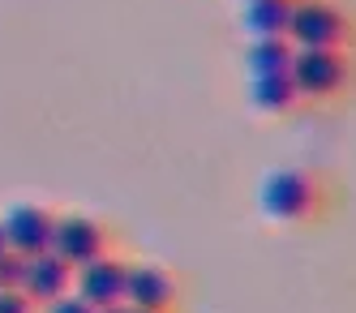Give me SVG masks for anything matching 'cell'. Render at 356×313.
<instances>
[{
    "label": "cell",
    "instance_id": "6da1fadb",
    "mask_svg": "<svg viewBox=\"0 0 356 313\" xmlns=\"http://www.w3.org/2000/svg\"><path fill=\"white\" fill-rule=\"evenodd\" d=\"M258 206L275 223H309L322 211V185L305 168H275L258 185Z\"/></svg>",
    "mask_w": 356,
    "mask_h": 313
},
{
    "label": "cell",
    "instance_id": "7a4b0ae2",
    "mask_svg": "<svg viewBox=\"0 0 356 313\" xmlns=\"http://www.w3.org/2000/svg\"><path fill=\"white\" fill-rule=\"evenodd\" d=\"M292 82L300 99L330 103L352 86V56L348 47H296L292 61Z\"/></svg>",
    "mask_w": 356,
    "mask_h": 313
},
{
    "label": "cell",
    "instance_id": "3957f363",
    "mask_svg": "<svg viewBox=\"0 0 356 313\" xmlns=\"http://www.w3.org/2000/svg\"><path fill=\"white\" fill-rule=\"evenodd\" d=\"M288 39L296 47H348L352 43V17L335 0H296Z\"/></svg>",
    "mask_w": 356,
    "mask_h": 313
},
{
    "label": "cell",
    "instance_id": "277c9868",
    "mask_svg": "<svg viewBox=\"0 0 356 313\" xmlns=\"http://www.w3.org/2000/svg\"><path fill=\"white\" fill-rule=\"evenodd\" d=\"M73 292H78L86 305H95V309L120 305L124 296H129V262L116 257V253L95 257V262L78 266V275H73Z\"/></svg>",
    "mask_w": 356,
    "mask_h": 313
},
{
    "label": "cell",
    "instance_id": "5b68a950",
    "mask_svg": "<svg viewBox=\"0 0 356 313\" xmlns=\"http://www.w3.org/2000/svg\"><path fill=\"white\" fill-rule=\"evenodd\" d=\"M0 223H5L9 249L22 253V257L47 253V249H52V241H56V215L43 211V206H35V202H17V206H9V211L0 215Z\"/></svg>",
    "mask_w": 356,
    "mask_h": 313
},
{
    "label": "cell",
    "instance_id": "8992f818",
    "mask_svg": "<svg viewBox=\"0 0 356 313\" xmlns=\"http://www.w3.org/2000/svg\"><path fill=\"white\" fill-rule=\"evenodd\" d=\"M52 249L65 257L73 271L95 262V257H104V253H112L108 249V227L99 223V219H90V215H56V241H52Z\"/></svg>",
    "mask_w": 356,
    "mask_h": 313
},
{
    "label": "cell",
    "instance_id": "52a82bcc",
    "mask_svg": "<svg viewBox=\"0 0 356 313\" xmlns=\"http://www.w3.org/2000/svg\"><path fill=\"white\" fill-rule=\"evenodd\" d=\"M73 275H78V271H73L56 249L35 253V257H26V283H22V292L43 309V305H52V300L73 292Z\"/></svg>",
    "mask_w": 356,
    "mask_h": 313
},
{
    "label": "cell",
    "instance_id": "ba28073f",
    "mask_svg": "<svg viewBox=\"0 0 356 313\" xmlns=\"http://www.w3.org/2000/svg\"><path fill=\"white\" fill-rule=\"evenodd\" d=\"M176 296H181V283H176L172 271L155 266V262H129V296L142 309H159V313H172Z\"/></svg>",
    "mask_w": 356,
    "mask_h": 313
},
{
    "label": "cell",
    "instance_id": "9c48e42d",
    "mask_svg": "<svg viewBox=\"0 0 356 313\" xmlns=\"http://www.w3.org/2000/svg\"><path fill=\"white\" fill-rule=\"evenodd\" d=\"M300 103V90L292 73H258L249 77V108L258 116H288Z\"/></svg>",
    "mask_w": 356,
    "mask_h": 313
},
{
    "label": "cell",
    "instance_id": "30bf717a",
    "mask_svg": "<svg viewBox=\"0 0 356 313\" xmlns=\"http://www.w3.org/2000/svg\"><path fill=\"white\" fill-rule=\"evenodd\" d=\"M296 61V43L288 35H266V39H249L245 47V73L258 77V73H292Z\"/></svg>",
    "mask_w": 356,
    "mask_h": 313
},
{
    "label": "cell",
    "instance_id": "8fae6325",
    "mask_svg": "<svg viewBox=\"0 0 356 313\" xmlns=\"http://www.w3.org/2000/svg\"><path fill=\"white\" fill-rule=\"evenodd\" d=\"M292 0H245L241 26L249 39H266V35H288L292 26Z\"/></svg>",
    "mask_w": 356,
    "mask_h": 313
},
{
    "label": "cell",
    "instance_id": "7c38bea8",
    "mask_svg": "<svg viewBox=\"0 0 356 313\" xmlns=\"http://www.w3.org/2000/svg\"><path fill=\"white\" fill-rule=\"evenodd\" d=\"M22 283H26V257L9 249L0 257V288H22Z\"/></svg>",
    "mask_w": 356,
    "mask_h": 313
},
{
    "label": "cell",
    "instance_id": "4fadbf2b",
    "mask_svg": "<svg viewBox=\"0 0 356 313\" xmlns=\"http://www.w3.org/2000/svg\"><path fill=\"white\" fill-rule=\"evenodd\" d=\"M0 313H39V305L22 288H0Z\"/></svg>",
    "mask_w": 356,
    "mask_h": 313
},
{
    "label": "cell",
    "instance_id": "5bb4252c",
    "mask_svg": "<svg viewBox=\"0 0 356 313\" xmlns=\"http://www.w3.org/2000/svg\"><path fill=\"white\" fill-rule=\"evenodd\" d=\"M43 313H99V309L86 305L78 292H69V296H60V300H52V305H43Z\"/></svg>",
    "mask_w": 356,
    "mask_h": 313
},
{
    "label": "cell",
    "instance_id": "9a60e30c",
    "mask_svg": "<svg viewBox=\"0 0 356 313\" xmlns=\"http://www.w3.org/2000/svg\"><path fill=\"white\" fill-rule=\"evenodd\" d=\"M99 313H159V309H142V305H134V300H120V305H112V309H99Z\"/></svg>",
    "mask_w": 356,
    "mask_h": 313
},
{
    "label": "cell",
    "instance_id": "2e32d148",
    "mask_svg": "<svg viewBox=\"0 0 356 313\" xmlns=\"http://www.w3.org/2000/svg\"><path fill=\"white\" fill-rule=\"evenodd\" d=\"M9 253V236H5V223H0V257Z\"/></svg>",
    "mask_w": 356,
    "mask_h": 313
},
{
    "label": "cell",
    "instance_id": "e0dca14e",
    "mask_svg": "<svg viewBox=\"0 0 356 313\" xmlns=\"http://www.w3.org/2000/svg\"><path fill=\"white\" fill-rule=\"evenodd\" d=\"M292 5H296V0H292Z\"/></svg>",
    "mask_w": 356,
    "mask_h": 313
},
{
    "label": "cell",
    "instance_id": "ac0fdd59",
    "mask_svg": "<svg viewBox=\"0 0 356 313\" xmlns=\"http://www.w3.org/2000/svg\"><path fill=\"white\" fill-rule=\"evenodd\" d=\"M241 5H245V0H241Z\"/></svg>",
    "mask_w": 356,
    "mask_h": 313
}]
</instances>
